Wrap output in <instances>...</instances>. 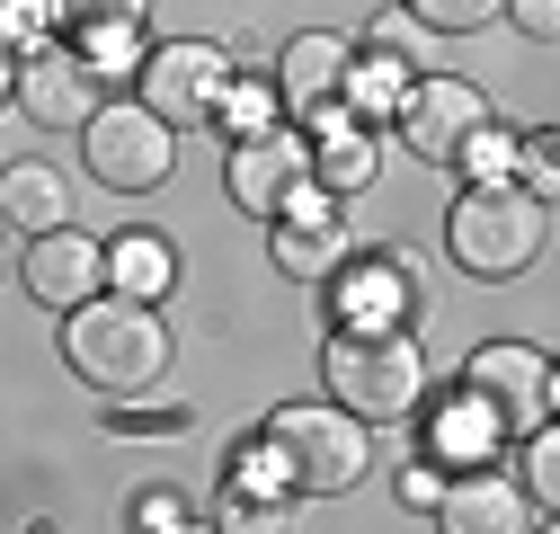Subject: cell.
I'll return each mask as SVG.
<instances>
[{
  "instance_id": "cell-1",
  "label": "cell",
  "mask_w": 560,
  "mask_h": 534,
  "mask_svg": "<svg viewBox=\"0 0 560 534\" xmlns=\"http://www.w3.org/2000/svg\"><path fill=\"white\" fill-rule=\"evenodd\" d=\"M62 357L72 374L107 400H143L170 374V321L143 294H90L81 312H62Z\"/></svg>"
},
{
  "instance_id": "cell-2",
  "label": "cell",
  "mask_w": 560,
  "mask_h": 534,
  "mask_svg": "<svg viewBox=\"0 0 560 534\" xmlns=\"http://www.w3.org/2000/svg\"><path fill=\"white\" fill-rule=\"evenodd\" d=\"M445 249L463 277L480 286H508V277H534L542 249H551V206L525 187V178H471L445 214Z\"/></svg>"
},
{
  "instance_id": "cell-3",
  "label": "cell",
  "mask_w": 560,
  "mask_h": 534,
  "mask_svg": "<svg viewBox=\"0 0 560 534\" xmlns=\"http://www.w3.org/2000/svg\"><path fill=\"white\" fill-rule=\"evenodd\" d=\"M365 428L374 419H357L329 392V400H285V410L258 428V445L285 463V490L294 499H338V490L365 481Z\"/></svg>"
},
{
  "instance_id": "cell-4",
  "label": "cell",
  "mask_w": 560,
  "mask_h": 534,
  "mask_svg": "<svg viewBox=\"0 0 560 534\" xmlns=\"http://www.w3.org/2000/svg\"><path fill=\"white\" fill-rule=\"evenodd\" d=\"M320 374H329V392H338L357 419H409V410H428V357H418V329L338 321Z\"/></svg>"
},
{
  "instance_id": "cell-5",
  "label": "cell",
  "mask_w": 560,
  "mask_h": 534,
  "mask_svg": "<svg viewBox=\"0 0 560 534\" xmlns=\"http://www.w3.org/2000/svg\"><path fill=\"white\" fill-rule=\"evenodd\" d=\"M81 161H90L98 187L143 196V187H161V178L178 170V125H170L152 98H107V107L90 116V134H81Z\"/></svg>"
},
{
  "instance_id": "cell-6",
  "label": "cell",
  "mask_w": 560,
  "mask_h": 534,
  "mask_svg": "<svg viewBox=\"0 0 560 534\" xmlns=\"http://www.w3.org/2000/svg\"><path fill=\"white\" fill-rule=\"evenodd\" d=\"M463 392L489 400V419L508 428V445H525L551 410H560V383H551V357L525 348V339H489L463 357Z\"/></svg>"
},
{
  "instance_id": "cell-7",
  "label": "cell",
  "mask_w": 560,
  "mask_h": 534,
  "mask_svg": "<svg viewBox=\"0 0 560 534\" xmlns=\"http://www.w3.org/2000/svg\"><path fill=\"white\" fill-rule=\"evenodd\" d=\"M133 98H152L178 134L187 125H214L223 98H232V54L214 36H170V45H152L143 72H133Z\"/></svg>"
},
{
  "instance_id": "cell-8",
  "label": "cell",
  "mask_w": 560,
  "mask_h": 534,
  "mask_svg": "<svg viewBox=\"0 0 560 534\" xmlns=\"http://www.w3.org/2000/svg\"><path fill=\"white\" fill-rule=\"evenodd\" d=\"M10 90H19V116L45 125V134H90V116L107 107V98H98L107 81H98V62H90L81 45H36V54H19Z\"/></svg>"
},
{
  "instance_id": "cell-9",
  "label": "cell",
  "mask_w": 560,
  "mask_h": 534,
  "mask_svg": "<svg viewBox=\"0 0 560 534\" xmlns=\"http://www.w3.org/2000/svg\"><path fill=\"white\" fill-rule=\"evenodd\" d=\"M223 187H232V206L249 214V223H276L294 206V196L312 187V143L294 125H267V134H241L232 143V161H223Z\"/></svg>"
},
{
  "instance_id": "cell-10",
  "label": "cell",
  "mask_w": 560,
  "mask_h": 534,
  "mask_svg": "<svg viewBox=\"0 0 560 534\" xmlns=\"http://www.w3.org/2000/svg\"><path fill=\"white\" fill-rule=\"evenodd\" d=\"M480 125H489V90H480V81H463V72L418 81V90H409V107H400L409 152H418V161H436V170H454V161H463V143H471Z\"/></svg>"
},
{
  "instance_id": "cell-11",
  "label": "cell",
  "mask_w": 560,
  "mask_h": 534,
  "mask_svg": "<svg viewBox=\"0 0 560 534\" xmlns=\"http://www.w3.org/2000/svg\"><path fill=\"white\" fill-rule=\"evenodd\" d=\"M267 249H276V267H285L294 286H320V277H338L347 267V223H338V187H303L285 214L267 223Z\"/></svg>"
},
{
  "instance_id": "cell-12",
  "label": "cell",
  "mask_w": 560,
  "mask_h": 534,
  "mask_svg": "<svg viewBox=\"0 0 560 534\" xmlns=\"http://www.w3.org/2000/svg\"><path fill=\"white\" fill-rule=\"evenodd\" d=\"M98 286H107V241H90L72 223H54V232L27 241V294L45 312H81Z\"/></svg>"
},
{
  "instance_id": "cell-13",
  "label": "cell",
  "mask_w": 560,
  "mask_h": 534,
  "mask_svg": "<svg viewBox=\"0 0 560 534\" xmlns=\"http://www.w3.org/2000/svg\"><path fill=\"white\" fill-rule=\"evenodd\" d=\"M436 525L445 534H525L534 525V490L508 481V473H489V463H463V473L445 481V499H436Z\"/></svg>"
},
{
  "instance_id": "cell-14",
  "label": "cell",
  "mask_w": 560,
  "mask_h": 534,
  "mask_svg": "<svg viewBox=\"0 0 560 534\" xmlns=\"http://www.w3.org/2000/svg\"><path fill=\"white\" fill-rule=\"evenodd\" d=\"M347 72H357L347 36L303 27V36L285 45V62H276V90H285V107H294V116H329V107H338V90H347Z\"/></svg>"
},
{
  "instance_id": "cell-15",
  "label": "cell",
  "mask_w": 560,
  "mask_h": 534,
  "mask_svg": "<svg viewBox=\"0 0 560 534\" xmlns=\"http://www.w3.org/2000/svg\"><path fill=\"white\" fill-rule=\"evenodd\" d=\"M347 321L365 329H418V258H365L347 277Z\"/></svg>"
},
{
  "instance_id": "cell-16",
  "label": "cell",
  "mask_w": 560,
  "mask_h": 534,
  "mask_svg": "<svg viewBox=\"0 0 560 534\" xmlns=\"http://www.w3.org/2000/svg\"><path fill=\"white\" fill-rule=\"evenodd\" d=\"M0 214H10V232H54L72 223V178H62L54 161H10V178H0Z\"/></svg>"
},
{
  "instance_id": "cell-17",
  "label": "cell",
  "mask_w": 560,
  "mask_h": 534,
  "mask_svg": "<svg viewBox=\"0 0 560 534\" xmlns=\"http://www.w3.org/2000/svg\"><path fill=\"white\" fill-rule=\"evenodd\" d=\"M374 170H383V161H374V134L347 116V107H329V116H320V143H312V178L338 187V196H365Z\"/></svg>"
},
{
  "instance_id": "cell-18",
  "label": "cell",
  "mask_w": 560,
  "mask_h": 534,
  "mask_svg": "<svg viewBox=\"0 0 560 534\" xmlns=\"http://www.w3.org/2000/svg\"><path fill=\"white\" fill-rule=\"evenodd\" d=\"M170 277H178V258H170V241H161V232H125V241H107V286H116V294L161 303V294H170Z\"/></svg>"
},
{
  "instance_id": "cell-19",
  "label": "cell",
  "mask_w": 560,
  "mask_h": 534,
  "mask_svg": "<svg viewBox=\"0 0 560 534\" xmlns=\"http://www.w3.org/2000/svg\"><path fill=\"white\" fill-rule=\"evenodd\" d=\"M499 445H508V428L489 419V400H471V392H454V410L436 419V463H454V473H463V463H489V454H499Z\"/></svg>"
},
{
  "instance_id": "cell-20",
  "label": "cell",
  "mask_w": 560,
  "mask_h": 534,
  "mask_svg": "<svg viewBox=\"0 0 560 534\" xmlns=\"http://www.w3.org/2000/svg\"><path fill=\"white\" fill-rule=\"evenodd\" d=\"M338 107L357 116V125H374V116H400V107H409V81H400V54H365L357 72H347Z\"/></svg>"
},
{
  "instance_id": "cell-21",
  "label": "cell",
  "mask_w": 560,
  "mask_h": 534,
  "mask_svg": "<svg viewBox=\"0 0 560 534\" xmlns=\"http://www.w3.org/2000/svg\"><path fill=\"white\" fill-rule=\"evenodd\" d=\"M81 54L98 62V81H116V72H143V19H107V27H81Z\"/></svg>"
},
{
  "instance_id": "cell-22",
  "label": "cell",
  "mask_w": 560,
  "mask_h": 534,
  "mask_svg": "<svg viewBox=\"0 0 560 534\" xmlns=\"http://www.w3.org/2000/svg\"><path fill=\"white\" fill-rule=\"evenodd\" d=\"M454 170H463V178H516V170H525V134H508L499 116H489L471 143H463V161H454Z\"/></svg>"
},
{
  "instance_id": "cell-23",
  "label": "cell",
  "mask_w": 560,
  "mask_h": 534,
  "mask_svg": "<svg viewBox=\"0 0 560 534\" xmlns=\"http://www.w3.org/2000/svg\"><path fill=\"white\" fill-rule=\"evenodd\" d=\"M409 19L428 36H480L489 19H508V0H409Z\"/></svg>"
},
{
  "instance_id": "cell-24",
  "label": "cell",
  "mask_w": 560,
  "mask_h": 534,
  "mask_svg": "<svg viewBox=\"0 0 560 534\" xmlns=\"http://www.w3.org/2000/svg\"><path fill=\"white\" fill-rule=\"evenodd\" d=\"M525 490H534L542 516H560V419H542L525 437Z\"/></svg>"
},
{
  "instance_id": "cell-25",
  "label": "cell",
  "mask_w": 560,
  "mask_h": 534,
  "mask_svg": "<svg viewBox=\"0 0 560 534\" xmlns=\"http://www.w3.org/2000/svg\"><path fill=\"white\" fill-rule=\"evenodd\" d=\"M276 107H285V90H267V81H232V98H223V116H214V125H232V143H241V134L285 125Z\"/></svg>"
},
{
  "instance_id": "cell-26",
  "label": "cell",
  "mask_w": 560,
  "mask_h": 534,
  "mask_svg": "<svg viewBox=\"0 0 560 534\" xmlns=\"http://www.w3.org/2000/svg\"><path fill=\"white\" fill-rule=\"evenodd\" d=\"M542 206H560V125H542V134H525V170H516Z\"/></svg>"
},
{
  "instance_id": "cell-27",
  "label": "cell",
  "mask_w": 560,
  "mask_h": 534,
  "mask_svg": "<svg viewBox=\"0 0 560 534\" xmlns=\"http://www.w3.org/2000/svg\"><path fill=\"white\" fill-rule=\"evenodd\" d=\"M54 19H62V0H10V45H19V54H36Z\"/></svg>"
},
{
  "instance_id": "cell-28",
  "label": "cell",
  "mask_w": 560,
  "mask_h": 534,
  "mask_svg": "<svg viewBox=\"0 0 560 534\" xmlns=\"http://www.w3.org/2000/svg\"><path fill=\"white\" fill-rule=\"evenodd\" d=\"M418 36H428V27H418V19H409V0H400V10H383V19H374V36H365V45L409 62V54H418Z\"/></svg>"
},
{
  "instance_id": "cell-29",
  "label": "cell",
  "mask_w": 560,
  "mask_h": 534,
  "mask_svg": "<svg viewBox=\"0 0 560 534\" xmlns=\"http://www.w3.org/2000/svg\"><path fill=\"white\" fill-rule=\"evenodd\" d=\"M445 481H454V463H445V473H436V463H409V473H400V508H428V516H436Z\"/></svg>"
},
{
  "instance_id": "cell-30",
  "label": "cell",
  "mask_w": 560,
  "mask_h": 534,
  "mask_svg": "<svg viewBox=\"0 0 560 534\" xmlns=\"http://www.w3.org/2000/svg\"><path fill=\"white\" fill-rule=\"evenodd\" d=\"M72 27H107V19H152V0H62Z\"/></svg>"
},
{
  "instance_id": "cell-31",
  "label": "cell",
  "mask_w": 560,
  "mask_h": 534,
  "mask_svg": "<svg viewBox=\"0 0 560 534\" xmlns=\"http://www.w3.org/2000/svg\"><path fill=\"white\" fill-rule=\"evenodd\" d=\"M133 516H143L152 534H170V525H187V499H178V490H143V508H133Z\"/></svg>"
},
{
  "instance_id": "cell-32",
  "label": "cell",
  "mask_w": 560,
  "mask_h": 534,
  "mask_svg": "<svg viewBox=\"0 0 560 534\" xmlns=\"http://www.w3.org/2000/svg\"><path fill=\"white\" fill-rule=\"evenodd\" d=\"M516 27L525 36H560V0H516Z\"/></svg>"
},
{
  "instance_id": "cell-33",
  "label": "cell",
  "mask_w": 560,
  "mask_h": 534,
  "mask_svg": "<svg viewBox=\"0 0 560 534\" xmlns=\"http://www.w3.org/2000/svg\"><path fill=\"white\" fill-rule=\"evenodd\" d=\"M551 383H560V365H551Z\"/></svg>"
}]
</instances>
